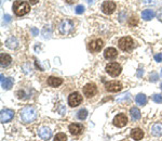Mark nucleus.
Masks as SVG:
<instances>
[{
	"mask_svg": "<svg viewBox=\"0 0 162 141\" xmlns=\"http://www.w3.org/2000/svg\"><path fill=\"white\" fill-rule=\"evenodd\" d=\"M20 117L25 124H28V123H31V122H34L36 119L37 112L36 110L34 108H31V106H26V108H24L23 110L21 111Z\"/></svg>",
	"mask_w": 162,
	"mask_h": 141,
	"instance_id": "1",
	"label": "nucleus"
},
{
	"mask_svg": "<svg viewBox=\"0 0 162 141\" xmlns=\"http://www.w3.org/2000/svg\"><path fill=\"white\" fill-rule=\"evenodd\" d=\"M29 10H30V6H29V4H27L26 1H22V0H16V1H14L13 11L16 15H19V17L25 15L26 13L29 12Z\"/></svg>",
	"mask_w": 162,
	"mask_h": 141,
	"instance_id": "2",
	"label": "nucleus"
},
{
	"mask_svg": "<svg viewBox=\"0 0 162 141\" xmlns=\"http://www.w3.org/2000/svg\"><path fill=\"white\" fill-rule=\"evenodd\" d=\"M118 46L123 51H131L134 48V40L129 36L122 37L120 38V40L118 41Z\"/></svg>",
	"mask_w": 162,
	"mask_h": 141,
	"instance_id": "3",
	"label": "nucleus"
},
{
	"mask_svg": "<svg viewBox=\"0 0 162 141\" xmlns=\"http://www.w3.org/2000/svg\"><path fill=\"white\" fill-rule=\"evenodd\" d=\"M121 70H122V67L120 66V64H118L117 62H111L106 66V72L113 77H117L118 75H120Z\"/></svg>",
	"mask_w": 162,
	"mask_h": 141,
	"instance_id": "4",
	"label": "nucleus"
},
{
	"mask_svg": "<svg viewBox=\"0 0 162 141\" xmlns=\"http://www.w3.org/2000/svg\"><path fill=\"white\" fill-rule=\"evenodd\" d=\"M74 29V23L69 20H65L60 24L59 30L62 35H69Z\"/></svg>",
	"mask_w": 162,
	"mask_h": 141,
	"instance_id": "5",
	"label": "nucleus"
},
{
	"mask_svg": "<svg viewBox=\"0 0 162 141\" xmlns=\"http://www.w3.org/2000/svg\"><path fill=\"white\" fill-rule=\"evenodd\" d=\"M81 102H82V97H81V94L79 92H73V94H69V97H68V104L71 108L78 106Z\"/></svg>",
	"mask_w": 162,
	"mask_h": 141,
	"instance_id": "6",
	"label": "nucleus"
},
{
	"mask_svg": "<svg viewBox=\"0 0 162 141\" xmlns=\"http://www.w3.org/2000/svg\"><path fill=\"white\" fill-rule=\"evenodd\" d=\"M13 117H14V111L11 110V109H4L0 113V121H1L2 124L10 122Z\"/></svg>",
	"mask_w": 162,
	"mask_h": 141,
	"instance_id": "7",
	"label": "nucleus"
},
{
	"mask_svg": "<svg viewBox=\"0 0 162 141\" xmlns=\"http://www.w3.org/2000/svg\"><path fill=\"white\" fill-rule=\"evenodd\" d=\"M105 88L107 91L109 92H118L122 89V85L120 81H108L107 84L105 85Z\"/></svg>",
	"mask_w": 162,
	"mask_h": 141,
	"instance_id": "8",
	"label": "nucleus"
},
{
	"mask_svg": "<svg viewBox=\"0 0 162 141\" xmlns=\"http://www.w3.org/2000/svg\"><path fill=\"white\" fill-rule=\"evenodd\" d=\"M113 125L117 126V127H124L126 124H128V117H126V114H118L116 117L113 118Z\"/></svg>",
	"mask_w": 162,
	"mask_h": 141,
	"instance_id": "9",
	"label": "nucleus"
},
{
	"mask_svg": "<svg viewBox=\"0 0 162 141\" xmlns=\"http://www.w3.org/2000/svg\"><path fill=\"white\" fill-rule=\"evenodd\" d=\"M96 92H97V88H96V86L94 84H86L83 87V94L88 98L93 97Z\"/></svg>",
	"mask_w": 162,
	"mask_h": 141,
	"instance_id": "10",
	"label": "nucleus"
},
{
	"mask_svg": "<svg viewBox=\"0 0 162 141\" xmlns=\"http://www.w3.org/2000/svg\"><path fill=\"white\" fill-rule=\"evenodd\" d=\"M116 10V4L113 1H105L102 4V11L105 14H111Z\"/></svg>",
	"mask_w": 162,
	"mask_h": 141,
	"instance_id": "11",
	"label": "nucleus"
},
{
	"mask_svg": "<svg viewBox=\"0 0 162 141\" xmlns=\"http://www.w3.org/2000/svg\"><path fill=\"white\" fill-rule=\"evenodd\" d=\"M104 47V42H103L102 39H94L90 42V50L93 51V52H98L101 51Z\"/></svg>",
	"mask_w": 162,
	"mask_h": 141,
	"instance_id": "12",
	"label": "nucleus"
},
{
	"mask_svg": "<svg viewBox=\"0 0 162 141\" xmlns=\"http://www.w3.org/2000/svg\"><path fill=\"white\" fill-rule=\"evenodd\" d=\"M38 136H39L41 139H43V140H49L50 138L52 137V131H51V129L48 127H41L38 130Z\"/></svg>",
	"mask_w": 162,
	"mask_h": 141,
	"instance_id": "13",
	"label": "nucleus"
},
{
	"mask_svg": "<svg viewBox=\"0 0 162 141\" xmlns=\"http://www.w3.org/2000/svg\"><path fill=\"white\" fill-rule=\"evenodd\" d=\"M68 129H69L70 134L71 135H74V136H78V135H80L81 132H82L83 126L81 124H70Z\"/></svg>",
	"mask_w": 162,
	"mask_h": 141,
	"instance_id": "14",
	"label": "nucleus"
},
{
	"mask_svg": "<svg viewBox=\"0 0 162 141\" xmlns=\"http://www.w3.org/2000/svg\"><path fill=\"white\" fill-rule=\"evenodd\" d=\"M118 55V51L115 49V48H107L105 51H104V57L107 60H113L115 58H117Z\"/></svg>",
	"mask_w": 162,
	"mask_h": 141,
	"instance_id": "15",
	"label": "nucleus"
},
{
	"mask_svg": "<svg viewBox=\"0 0 162 141\" xmlns=\"http://www.w3.org/2000/svg\"><path fill=\"white\" fill-rule=\"evenodd\" d=\"M12 62V59L9 54L7 53H1L0 54V64H1V66L2 67H7L9 66Z\"/></svg>",
	"mask_w": 162,
	"mask_h": 141,
	"instance_id": "16",
	"label": "nucleus"
},
{
	"mask_svg": "<svg viewBox=\"0 0 162 141\" xmlns=\"http://www.w3.org/2000/svg\"><path fill=\"white\" fill-rule=\"evenodd\" d=\"M131 137L134 139V140H141L143 137H144V131L139 128H134L131 130Z\"/></svg>",
	"mask_w": 162,
	"mask_h": 141,
	"instance_id": "17",
	"label": "nucleus"
},
{
	"mask_svg": "<svg viewBox=\"0 0 162 141\" xmlns=\"http://www.w3.org/2000/svg\"><path fill=\"white\" fill-rule=\"evenodd\" d=\"M1 78H2V79H1V85H2V88L6 89V90L11 89L12 86H13V78L8 77V78H4V76H1Z\"/></svg>",
	"mask_w": 162,
	"mask_h": 141,
	"instance_id": "18",
	"label": "nucleus"
},
{
	"mask_svg": "<svg viewBox=\"0 0 162 141\" xmlns=\"http://www.w3.org/2000/svg\"><path fill=\"white\" fill-rule=\"evenodd\" d=\"M63 83V81L59 77H54V76H51V77L48 78V85L51 86V87H59L61 86Z\"/></svg>",
	"mask_w": 162,
	"mask_h": 141,
	"instance_id": "19",
	"label": "nucleus"
},
{
	"mask_svg": "<svg viewBox=\"0 0 162 141\" xmlns=\"http://www.w3.org/2000/svg\"><path fill=\"white\" fill-rule=\"evenodd\" d=\"M155 15H156L155 11L151 10V9H147V10H144L142 12V17L145 21H150L151 19H153Z\"/></svg>",
	"mask_w": 162,
	"mask_h": 141,
	"instance_id": "20",
	"label": "nucleus"
},
{
	"mask_svg": "<svg viewBox=\"0 0 162 141\" xmlns=\"http://www.w3.org/2000/svg\"><path fill=\"white\" fill-rule=\"evenodd\" d=\"M151 134L156 137H160L162 135V124L157 123V124L153 125L151 128Z\"/></svg>",
	"mask_w": 162,
	"mask_h": 141,
	"instance_id": "21",
	"label": "nucleus"
},
{
	"mask_svg": "<svg viewBox=\"0 0 162 141\" xmlns=\"http://www.w3.org/2000/svg\"><path fill=\"white\" fill-rule=\"evenodd\" d=\"M6 46L8 48H10V49H15L19 46V41H17V39L15 37H10L8 38L7 41H6Z\"/></svg>",
	"mask_w": 162,
	"mask_h": 141,
	"instance_id": "22",
	"label": "nucleus"
},
{
	"mask_svg": "<svg viewBox=\"0 0 162 141\" xmlns=\"http://www.w3.org/2000/svg\"><path fill=\"white\" fill-rule=\"evenodd\" d=\"M130 115L132 117L133 121H138L141 118V111L137 108H131L130 110Z\"/></svg>",
	"mask_w": 162,
	"mask_h": 141,
	"instance_id": "23",
	"label": "nucleus"
},
{
	"mask_svg": "<svg viewBox=\"0 0 162 141\" xmlns=\"http://www.w3.org/2000/svg\"><path fill=\"white\" fill-rule=\"evenodd\" d=\"M135 101L138 105H145V104L147 103V97H146L144 94H139L136 96Z\"/></svg>",
	"mask_w": 162,
	"mask_h": 141,
	"instance_id": "24",
	"label": "nucleus"
},
{
	"mask_svg": "<svg viewBox=\"0 0 162 141\" xmlns=\"http://www.w3.org/2000/svg\"><path fill=\"white\" fill-rule=\"evenodd\" d=\"M77 117L79 118L80 121H84L86 117H88V111L86 109H81L78 113H77Z\"/></svg>",
	"mask_w": 162,
	"mask_h": 141,
	"instance_id": "25",
	"label": "nucleus"
},
{
	"mask_svg": "<svg viewBox=\"0 0 162 141\" xmlns=\"http://www.w3.org/2000/svg\"><path fill=\"white\" fill-rule=\"evenodd\" d=\"M66 140H67L66 135L63 134V132H60V134L55 135V137H54V140L53 141H66Z\"/></svg>",
	"mask_w": 162,
	"mask_h": 141,
	"instance_id": "26",
	"label": "nucleus"
},
{
	"mask_svg": "<svg viewBox=\"0 0 162 141\" xmlns=\"http://www.w3.org/2000/svg\"><path fill=\"white\" fill-rule=\"evenodd\" d=\"M152 100L155 101L156 103H162V96L161 94H153Z\"/></svg>",
	"mask_w": 162,
	"mask_h": 141,
	"instance_id": "27",
	"label": "nucleus"
},
{
	"mask_svg": "<svg viewBox=\"0 0 162 141\" xmlns=\"http://www.w3.org/2000/svg\"><path fill=\"white\" fill-rule=\"evenodd\" d=\"M83 12H84V7H83L82 4L77 6V7H76V13L77 14H82Z\"/></svg>",
	"mask_w": 162,
	"mask_h": 141,
	"instance_id": "28",
	"label": "nucleus"
},
{
	"mask_svg": "<svg viewBox=\"0 0 162 141\" xmlns=\"http://www.w3.org/2000/svg\"><path fill=\"white\" fill-rule=\"evenodd\" d=\"M129 24L131 25V26H133V25H136V24H137V19H136V17H130Z\"/></svg>",
	"mask_w": 162,
	"mask_h": 141,
	"instance_id": "29",
	"label": "nucleus"
},
{
	"mask_svg": "<svg viewBox=\"0 0 162 141\" xmlns=\"http://www.w3.org/2000/svg\"><path fill=\"white\" fill-rule=\"evenodd\" d=\"M158 78H159L158 74H156V73H152V74L150 75V81H157Z\"/></svg>",
	"mask_w": 162,
	"mask_h": 141,
	"instance_id": "30",
	"label": "nucleus"
},
{
	"mask_svg": "<svg viewBox=\"0 0 162 141\" xmlns=\"http://www.w3.org/2000/svg\"><path fill=\"white\" fill-rule=\"evenodd\" d=\"M157 17H158V20L160 21V22H162V8L157 12Z\"/></svg>",
	"mask_w": 162,
	"mask_h": 141,
	"instance_id": "31",
	"label": "nucleus"
},
{
	"mask_svg": "<svg viewBox=\"0 0 162 141\" xmlns=\"http://www.w3.org/2000/svg\"><path fill=\"white\" fill-rule=\"evenodd\" d=\"M155 60L157 61V62H161L162 61V54L161 53H158L155 55Z\"/></svg>",
	"mask_w": 162,
	"mask_h": 141,
	"instance_id": "32",
	"label": "nucleus"
},
{
	"mask_svg": "<svg viewBox=\"0 0 162 141\" xmlns=\"http://www.w3.org/2000/svg\"><path fill=\"white\" fill-rule=\"evenodd\" d=\"M4 22L6 23H9V22H11V17L9 15V14H6L4 17Z\"/></svg>",
	"mask_w": 162,
	"mask_h": 141,
	"instance_id": "33",
	"label": "nucleus"
},
{
	"mask_svg": "<svg viewBox=\"0 0 162 141\" xmlns=\"http://www.w3.org/2000/svg\"><path fill=\"white\" fill-rule=\"evenodd\" d=\"M143 75H144V68H139L138 72H137V76H138V77H142Z\"/></svg>",
	"mask_w": 162,
	"mask_h": 141,
	"instance_id": "34",
	"label": "nucleus"
},
{
	"mask_svg": "<svg viewBox=\"0 0 162 141\" xmlns=\"http://www.w3.org/2000/svg\"><path fill=\"white\" fill-rule=\"evenodd\" d=\"M31 32H33L34 36H37V34L39 33V32H38V29H37V28H33V29H31Z\"/></svg>",
	"mask_w": 162,
	"mask_h": 141,
	"instance_id": "35",
	"label": "nucleus"
},
{
	"mask_svg": "<svg viewBox=\"0 0 162 141\" xmlns=\"http://www.w3.org/2000/svg\"><path fill=\"white\" fill-rule=\"evenodd\" d=\"M28 1L30 2V4H38L39 0H28Z\"/></svg>",
	"mask_w": 162,
	"mask_h": 141,
	"instance_id": "36",
	"label": "nucleus"
},
{
	"mask_svg": "<svg viewBox=\"0 0 162 141\" xmlns=\"http://www.w3.org/2000/svg\"><path fill=\"white\" fill-rule=\"evenodd\" d=\"M76 1H77V0H66L67 4H74V2H76Z\"/></svg>",
	"mask_w": 162,
	"mask_h": 141,
	"instance_id": "37",
	"label": "nucleus"
},
{
	"mask_svg": "<svg viewBox=\"0 0 162 141\" xmlns=\"http://www.w3.org/2000/svg\"><path fill=\"white\" fill-rule=\"evenodd\" d=\"M145 4H151V2H153V0H143Z\"/></svg>",
	"mask_w": 162,
	"mask_h": 141,
	"instance_id": "38",
	"label": "nucleus"
},
{
	"mask_svg": "<svg viewBox=\"0 0 162 141\" xmlns=\"http://www.w3.org/2000/svg\"><path fill=\"white\" fill-rule=\"evenodd\" d=\"M88 2H89L90 4H94V0H88Z\"/></svg>",
	"mask_w": 162,
	"mask_h": 141,
	"instance_id": "39",
	"label": "nucleus"
},
{
	"mask_svg": "<svg viewBox=\"0 0 162 141\" xmlns=\"http://www.w3.org/2000/svg\"><path fill=\"white\" fill-rule=\"evenodd\" d=\"M161 89H162V83H161Z\"/></svg>",
	"mask_w": 162,
	"mask_h": 141,
	"instance_id": "40",
	"label": "nucleus"
},
{
	"mask_svg": "<svg viewBox=\"0 0 162 141\" xmlns=\"http://www.w3.org/2000/svg\"><path fill=\"white\" fill-rule=\"evenodd\" d=\"M122 141H126V140H122Z\"/></svg>",
	"mask_w": 162,
	"mask_h": 141,
	"instance_id": "41",
	"label": "nucleus"
},
{
	"mask_svg": "<svg viewBox=\"0 0 162 141\" xmlns=\"http://www.w3.org/2000/svg\"><path fill=\"white\" fill-rule=\"evenodd\" d=\"M161 73H162V70H161Z\"/></svg>",
	"mask_w": 162,
	"mask_h": 141,
	"instance_id": "42",
	"label": "nucleus"
}]
</instances>
